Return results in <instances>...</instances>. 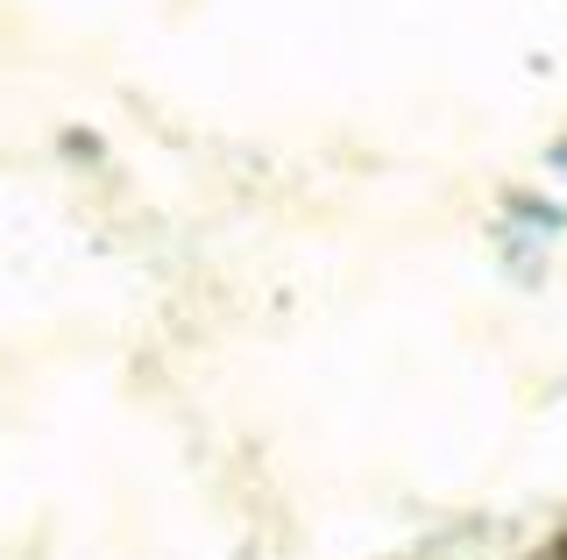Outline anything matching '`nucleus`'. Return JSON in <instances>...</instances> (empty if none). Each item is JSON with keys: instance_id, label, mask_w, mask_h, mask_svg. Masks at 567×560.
<instances>
[{"instance_id": "nucleus-1", "label": "nucleus", "mask_w": 567, "mask_h": 560, "mask_svg": "<svg viewBox=\"0 0 567 560\" xmlns=\"http://www.w3.org/2000/svg\"><path fill=\"white\" fill-rule=\"evenodd\" d=\"M554 560H567V539H560V553H554Z\"/></svg>"}]
</instances>
